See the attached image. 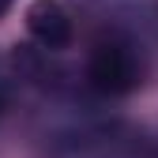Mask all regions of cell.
Here are the masks:
<instances>
[{
  "label": "cell",
  "mask_w": 158,
  "mask_h": 158,
  "mask_svg": "<svg viewBox=\"0 0 158 158\" xmlns=\"http://www.w3.org/2000/svg\"><path fill=\"white\" fill-rule=\"evenodd\" d=\"M143 79V60H139V49H135L128 38H102L94 42L90 56H87V83L106 94V98H121L132 94Z\"/></svg>",
  "instance_id": "cell-1"
},
{
  "label": "cell",
  "mask_w": 158,
  "mask_h": 158,
  "mask_svg": "<svg viewBox=\"0 0 158 158\" xmlns=\"http://www.w3.org/2000/svg\"><path fill=\"white\" fill-rule=\"evenodd\" d=\"M27 30L34 34V42L38 45H45V49H64L72 45V15L64 11L60 0H34L30 11H27Z\"/></svg>",
  "instance_id": "cell-2"
},
{
  "label": "cell",
  "mask_w": 158,
  "mask_h": 158,
  "mask_svg": "<svg viewBox=\"0 0 158 158\" xmlns=\"http://www.w3.org/2000/svg\"><path fill=\"white\" fill-rule=\"evenodd\" d=\"M8 102H11V75H8L4 64H0V113L8 109Z\"/></svg>",
  "instance_id": "cell-3"
},
{
  "label": "cell",
  "mask_w": 158,
  "mask_h": 158,
  "mask_svg": "<svg viewBox=\"0 0 158 158\" xmlns=\"http://www.w3.org/2000/svg\"><path fill=\"white\" fill-rule=\"evenodd\" d=\"M8 8H11V0H0V15H4V11H8Z\"/></svg>",
  "instance_id": "cell-4"
}]
</instances>
